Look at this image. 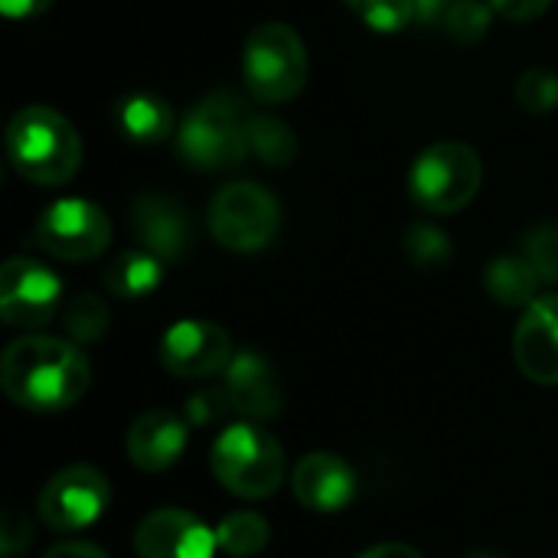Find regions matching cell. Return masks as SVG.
I'll return each mask as SVG.
<instances>
[{
	"label": "cell",
	"mask_w": 558,
	"mask_h": 558,
	"mask_svg": "<svg viewBox=\"0 0 558 558\" xmlns=\"http://www.w3.org/2000/svg\"><path fill=\"white\" fill-rule=\"evenodd\" d=\"M43 558H108V553L92 543H59Z\"/></svg>",
	"instance_id": "cell-33"
},
{
	"label": "cell",
	"mask_w": 558,
	"mask_h": 558,
	"mask_svg": "<svg viewBox=\"0 0 558 558\" xmlns=\"http://www.w3.org/2000/svg\"><path fill=\"white\" fill-rule=\"evenodd\" d=\"M62 281L33 258H7L0 268V317L13 330L46 327L59 311Z\"/></svg>",
	"instance_id": "cell-10"
},
{
	"label": "cell",
	"mask_w": 558,
	"mask_h": 558,
	"mask_svg": "<svg viewBox=\"0 0 558 558\" xmlns=\"http://www.w3.org/2000/svg\"><path fill=\"white\" fill-rule=\"evenodd\" d=\"M248 111L242 98L213 92L199 98L177 128V150L196 170H229L242 163L248 150Z\"/></svg>",
	"instance_id": "cell-3"
},
{
	"label": "cell",
	"mask_w": 558,
	"mask_h": 558,
	"mask_svg": "<svg viewBox=\"0 0 558 558\" xmlns=\"http://www.w3.org/2000/svg\"><path fill=\"white\" fill-rule=\"evenodd\" d=\"M347 7L376 33H399L415 23L412 0H347Z\"/></svg>",
	"instance_id": "cell-25"
},
{
	"label": "cell",
	"mask_w": 558,
	"mask_h": 558,
	"mask_svg": "<svg viewBox=\"0 0 558 558\" xmlns=\"http://www.w3.org/2000/svg\"><path fill=\"white\" fill-rule=\"evenodd\" d=\"M131 229L160 262H183L193 248L190 213L167 193H141L131 206Z\"/></svg>",
	"instance_id": "cell-14"
},
{
	"label": "cell",
	"mask_w": 558,
	"mask_h": 558,
	"mask_svg": "<svg viewBox=\"0 0 558 558\" xmlns=\"http://www.w3.org/2000/svg\"><path fill=\"white\" fill-rule=\"evenodd\" d=\"M490 16H494V7L484 3V0H454L448 20H445V29L454 43H477L487 26H490Z\"/></svg>",
	"instance_id": "cell-26"
},
{
	"label": "cell",
	"mask_w": 558,
	"mask_h": 558,
	"mask_svg": "<svg viewBox=\"0 0 558 558\" xmlns=\"http://www.w3.org/2000/svg\"><path fill=\"white\" fill-rule=\"evenodd\" d=\"M222 392L229 409L245 418L271 422L284 409V389L268 356L255 350H239L222 373Z\"/></svg>",
	"instance_id": "cell-13"
},
{
	"label": "cell",
	"mask_w": 558,
	"mask_h": 558,
	"mask_svg": "<svg viewBox=\"0 0 558 558\" xmlns=\"http://www.w3.org/2000/svg\"><path fill=\"white\" fill-rule=\"evenodd\" d=\"M33 539V526L29 520L16 510V507H7L3 510V520H0V553L3 558H16Z\"/></svg>",
	"instance_id": "cell-29"
},
{
	"label": "cell",
	"mask_w": 558,
	"mask_h": 558,
	"mask_svg": "<svg viewBox=\"0 0 558 558\" xmlns=\"http://www.w3.org/2000/svg\"><path fill=\"white\" fill-rule=\"evenodd\" d=\"M248 150L268 167H288L298 157V137L284 121H278L271 114H252L248 118Z\"/></svg>",
	"instance_id": "cell-22"
},
{
	"label": "cell",
	"mask_w": 558,
	"mask_h": 558,
	"mask_svg": "<svg viewBox=\"0 0 558 558\" xmlns=\"http://www.w3.org/2000/svg\"><path fill=\"white\" fill-rule=\"evenodd\" d=\"M271 539V526L262 513L252 510H239L222 517V523L216 526V543L226 556L232 558H252L258 556Z\"/></svg>",
	"instance_id": "cell-21"
},
{
	"label": "cell",
	"mask_w": 558,
	"mask_h": 558,
	"mask_svg": "<svg viewBox=\"0 0 558 558\" xmlns=\"http://www.w3.org/2000/svg\"><path fill=\"white\" fill-rule=\"evenodd\" d=\"M291 490L298 504L314 513H340L356 497V474L343 458L330 451H311L294 464Z\"/></svg>",
	"instance_id": "cell-16"
},
{
	"label": "cell",
	"mask_w": 558,
	"mask_h": 558,
	"mask_svg": "<svg viewBox=\"0 0 558 558\" xmlns=\"http://www.w3.org/2000/svg\"><path fill=\"white\" fill-rule=\"evenodd\" d=\"M539 284H543V278L536 275V268L530 265L526 255H500L484 271L487 294L504 307H523L526 311L539 298Z\"/></svg>",
	"instance_id": "cell-20"
},
{
	"label": "cell",
	"mask_w": 558,
	"mask_h": 558,
	"mask_svg": "<svg viewBox=\"0 0 558 558\" xmlns=\"http://www.w3.org/2000/svg\"><path fill=\"white\" fill-rule=\"evenodd\" d=\"M454 0H412L415 10V23L425 29H445V20L451 13Z\"/></svg>",
	"instance_id": "cell-32"
},
{
	"label": "cell",
	"mask_w": 558,
	"mask_h": 558,
	"mask_svg": "<svg viewBox=\"0 0 558 558\" xmlns=\"http://www.w3.org/2000/svg\"><path fill=\"white\" fill-rule=\"evenodd\" d=\"M108 304L98 294H75L62 311V327L72 343H98L108 333Z\"/></svg>",
	"instance_id": "cell-23"
},
{
	"label": "cell",
	"mask_w": 558,
	"mask_h": 558,
	"mask_svg": "<svg viewBox=\"0 0 558 558\" xmlns=\"http://www.w3.org/2000/svg\"><path fill=\"white\" fill-rule=\"evenodd\" d=\"M101 281H105V291L111 298H121V301H141L147 294H154L163 281V262L147 252V248H128V252H118L105 271H101Z\"/></svg>",
	"instance_id": "cell-19"
},
{
	"label": "cell",
	"mask_w": 558,
	"mask_h": 558,
	"mask_svg": "<svg viewBox=\"0 0 558 558\" xmlns=\"http://www.w3.org/2000/svg\"><path fill=\"white\" fill-rule=\"evenodd\" d=\"M513 360L530 383L558 386V294L536 298L513 333Z\"/></svg>",
	"instance_id": "cell-15"
},
{
	"label": "cell",
	"mask_w": 558,
	"mask_h": 558,
	"mask_svg": "<svg viewBox=\"0 0 558 558\" xmlns=\"http://www.w3.org/2000/svg\"><path fill=\"white\" fill-rule=\"evenodd\" d=\"M229 402H226V392L222 389H213V392H196L190 402H186V418L190 425H213L226 415Z\"/></svg>",
	"instance_id": "cell-30"
},
{
	"label": "cell",
	"mask_w": 558,
	"mask_h": 558,
	"mask_svg": "<svg viewBox=\"0 0 558 558\" xmlns=\"http://www.w3.org/2000/svg\"><path fill=\"white\" fill-rule=\"evenodd\" d=\"M490 7L513 23H530V20L543 16L553 7V0H490Z\"/></svg>",
	"instance_id": "cell-31"
},
{
	"label": "cell",
	"mask_w": 558,
	"mask_h": 558,
	"mask_svg": "<svg viewBox=\"0 0 558 558\" xmlns=\"http://www.w3.org/2000/svg\"><path fill=\"white\" fill-rule=\"evenodd\" d=\"M52 0H0V10L10 16V20H26V16H36L49 7Z\"/></svg>",
	"instance_id": "cell-34"
},
{
	"label": "cell",
	"mask_w": 558,
	"mask_h": 558,
	"mask_svg": "<svg viewBox=\"0 0 558 558\" xmlns=\"http://www.w3.org/2000/svg\"><path fill=\"white\" fill-rule=\"evenodd\" d=\"M523 255L543 278V284H558V222H543L526 232Z\"/></svg>",
	"instance_id": "cell-27"
},
{
	"label": "cell",
	"mask_w": 558,
	"mask_h": 558,
	"mask_svg": "<svg viewBox=\"0 0 558 558\" xmlns=\"http://www.w3.org/2000/svg\"><path fill=\"white\" fill-rule=\"evenodd\" d=\"M209 468L216 481L239 500H265L284 484L281 445L252 422H239L216 438Z\"/></svg>",
	"instance_id": "cell-4"
},
{
	"label": "cell",
	"mask_w": 558,
	"mask_h": 558,
	"mask_svg": "<svg viewBox=\"0 0 558 558\" xmlns=\"http://www.w3.org/2000/svg\"><path fill=\"white\" fill-rule=\"evenodd\" d=\"M111 504L108 477L92 464H72L52 474L39 494V517L56 533L95 526Z\"/></svg>",
	"instance_id": "cell-9"
},
{
	"label": "cell",
	"mask_w": 558,
	"mask_h": 558,
	"mask_svg": "<svg viewBox=\"0 0 558 558\" xmlns=\"http://www.w3.org/2000/svg\"><path fill=\"white\" fill-rule=\"evenodd\" d=\"M7 157L23 180L62 186L82 167V137L56 108L26 105L7 124Z\"/></svg>",
	"instance_id": "cell-2"
},
{
	"label": "cell",
	"mask_w": 558,
	"mask_h": 558,
	"mask_svg": "<svg viewBox=\"0 0 558 558\" xmlns=\"http://www.w3.org/2000/svg\"><path fill=\"white\" fill-rule=\"evenodd\" d=\"M481 180L484 167L477 150L461 141H441L415 157L409 170V193L422 209L448 216L477 196Z\"/></svg>",
	"instance_id": "cell-6"
},
{
	"label": "cell",
	"mask_w": 558,
	"mask_h": 558,
	"mask_svg": "<svg viewBox=\"0 0 558 558\" xmlns=\"http://www.w3.org/2000/svg\"><path fill=\"white\" fill-rule=\"evenodd\" d=\"M209 229L229 252H262L281 229L278 199L258 183H226L213 196Z\"/></svg>",
	"instance_id": "cell-7"
},
{
	"label": "cell",
	"mask_w": 558,
	"mask_h": 558,
	"mask_svg": "<svg viewBox=\"0 0 558 558\" xmlns=\"http://www.w3.org/2000/svg\"><path fill=\"white\" fill-rule=\"evenodd\" d=\"M360 558H425L418 549L405 546V543H383V546H373L366 549Z\"/></svg>",
	"instance_id": "cell-35"
},
{
	"label": "cell",
	"mask_w": 558,
	"mask_h": 558,
	"mask_svg": "<svg viewBox=\"0 0 558 558\" xmlns=\"http://www.w3.org/2000/svg\"><path fill=\"white\" fill-rule=\"evenodd\" d=\"M111 242V219L88 199H59L33 226V245L59 262L98 258Z\"/></svg>",
	"instance_id": "cell-8"
},
{
	"label": "cell",
	"mask_w": 558,
	"mask_h": 558,
	"mask_svg": "<svg viewBox=\"0 0 558 558\" xmlns=\"http://www.w3.org/2000/svg\"><path fill=\"white\" fill-rule=\"evenodd\" d=\"M216 549V530L177 507L147 513L134 533L137 558H213Z\"/></svg>",
	"instance_id": "cell-12"
},
{
	"label": "cell",
	"mask_w": 558,
	"mask_h": 558,
	"mask_svg": "<svg viewBox=\"0 0 558 558\" xmlns=\"http://www.w3.org/2000/svg\"><path fill=\"white\" fill-rule=\"evenodd\" d=\"M114 124L134 144H160L170 134H177V128H180L173 105L167 98L147 95V92H134V95L118 98Z\"/></svg>",
	"instance_id": "cell-18"
},
{
	"label": "cell",
	"mask_w": 558,
	"mask_h": 558,
	"mask_svg": "<svg viewBox=\"0 0 558 558\" xmlns=\"http://www.w3.org/2000/svg\"><path fill=\"white\" fill-rule=\"evenodd\" d=\"M405 252L418 268H441L451 262L454 245H451L448 232H441L438 226L418 222L405 232Z\"/></svg>",
	"instance_id": "cell-24"
},
{
	"label": "cell",
	"mask_w": 558,
	"mask_h": 558,
	"mask_svg": "<svg viewBox=\"0 0 558 558\" xmlns=\"http://www.w3.org/2000/svg\"><path fill=\"white\" fill-rule=\"evenodd\" d=\"M160 366L177 379H209L226 373L235 350L229 333L213 320H177L160 340Z\"/></svg>",
	"instance_id": "cell-11"
},
{
	"label": "cell",
	"mask_w": 558,
	"mask_h": 558,
	"mask_svg": "<svg viewBox=\"0 0 558 558\" xmlns=\"http://www.w3.org/2000/svg\"><path fill=\"white\" fill-rule=\"evenodd\" d=\"M517 101L533 114H549L558 108V72L526 69L517 82Z\"/></svg>",
	"instance_id": "cell-28"
},
{
	"label": "cell",
	"mask_w": 558,
	"mask_h": 558,
	"mask_svg": "<svg viewBox=\"0 0 558 558\" xmlns=\"http://www.w3.org/2000/svg\"><path fill=\"white\" fill-rule=\"evenodd\" d=\"M471 558H504V556H471Z\"/></svg>",
	"instance_id": "cell-36"
},
{
	"label": "cell",
	"mask_w": 558,
	"mask_h": 558,
	"mask_svg": "<svg viewBox=\"0 0 558 558\" xmlns=\"http://www.w3.org/2000/svg\"><path fill=\"white\" fill-rule=\"evenodd\" d=\"M242 78L255 101H291L307 85V49L298 29L281 20L258 23L242 49Z\"/></svg>",
	"instance_id": "cell-5"
},
{
	"label": "cell",
	"mask_w": 558,
	"mask_h": 558,
	"mask_svg": "<svg viewBox=\"0 0 558 558\" xmlns=\"http://www.w3.org/2000/svg\"><path fill=\"white\" fill-rule=\"evenodd\" d=\"M92 383V366L75 343L56 337H20L3 350L0 386L29 412L72 409Z\"/></svg>",
	"instance_id": "cell-1"
},
{
	"label": "cell",
	"mask_w": 558,
	"mask_h": 558,
	"mask_svg": "<svg viewBox=\"0 0 558 558\" xmlns=\"http://www.w3.org/2000/svg\"><path fill=\"white\" fill-rule=\"evenodd\" d=\"M128 458L147 474H160L180 461L186 451V422L170 409H150L128 428Z\"/></svg>",
	"instance_id": "cell-17"
}]
</instances>
